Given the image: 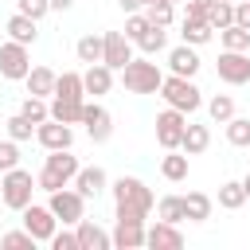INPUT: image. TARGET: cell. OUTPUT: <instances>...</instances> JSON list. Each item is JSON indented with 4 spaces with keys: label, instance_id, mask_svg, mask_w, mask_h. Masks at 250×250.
I'll return each mask as SVG.
<instances>
[{
    "label": "cell",
    "instance_id": "1",
    "mask_svg": "<svg viewBox=\"0 0 250 250\" xmlns=\"http://www.w3.org/2000/svg\"><path fill=\"white\" fill-rule=\"evenodd\" d=\"M82 164H78V156L70 152V148H51L47 152V160H43V168H39V176H35V184L51 195V191H59V188H66L70 180H74V172H78Z\"/></svg>",
    "mask_w": 250,
    "mask_h": 250
},
{
    "label": "cell",
    "instance_id": "2",
    "mask_svg": "<svg viewBox=\"0 0 250 250\" xmlns=\"http://www.w3.org/2000/svg\"><path fill=\"white\" fill-rule=\"evenodd\" d=\"M121 82H125L129 94H156L160 82H164V74H160V66L145 55V59H129V62L121 66Z\"/></svg>",
    "mask_w": 250,
    "mask_h": 250
},
{
    "label": "cell",
    "instance_id": "3",
    "mask_svg": "<svg viewBox=\"0 0 250 250\" xmlns=\"http://www.w3.org/2000/svg\"><path fill=\"white\" fill-rule=\"evenodd\" d=\"M160 98H164L172 109H180V113H195V109L203 105L199 86H195L191 78H184V74H168V78L160 82Z\"/></svg>",
    "mask_w": 250,
    "mask_h": 250
},
{
    "label": "cell",
    "instance_id": "4",
    "mask_svg": "<svg viewBox=\"0 0 250 250\" xmlns=\"http://www.w3.org/2000/svg\"><path fill=\"white\" fill-rule=\"evenodd\" d=\"M31 191H35V180H31V172H23L20 164L8 168V172H0V199H4V207L23 211V207L31 203Z\"/></svg>",
    "mask_w": 250,
    "mask_h": 250
},
{
    "label": "cell",
    "instance_id": "5",
    "mask_svg": "<svg viewBox=\"0 0 250 250\" xmlns=\"http://www.w3.org/2000/svg\"><path fill=\"white\" fill-rule=\"evenodd\" d=\"M109 191H113V203H117V207H129V211H141V215L152 211V191H148L145 180H137V176H117V180L109 184Z\"/></svg>",
    "mask_w": 250,
    "mask_h": 250
},
{
    "label": "cell",
    "instance_id": "6",
    "mask_svg": "<svg viewBox=\"0 0 250 250\" xmlns=\"http://www.w3.org/2000/svg\"><path fill=\"white\" fill-rule=\"evenodd\" d=\"M51 211H55V219L62 223V227H74L78 219H86V199L66 184V188H59V191H51V203H47Z\"/></svg>",
    "mask_w": 250,
    "mask_h": 250
},
{
    "label": "cell",
    "instance_id": "7",
    "mask_svg": "<svg viewBox=\"0 0 250 250\" xmlns=\"http://www.w3.org/2000/svg\"><path fill=\"white\" fill-rule=\"evenodd\" d=\"M27 70H31V55H27V47L16 43V39L0 43V74H4L8 82H23Z\"/></svg>",
    "mask_w": 250,
    "mask_h": 250
},
{
    "label": "cell",
    "instance_id": "8",
    "mask_svg": "<svg viewBox=\"0 0 250 250\" xmlns=\"http://www.w3.org/2000/svg\"><path fill=\"white\" fill-rule=\"evenodd\" d=\"M78 125H86V137H90L94 145H105V141L113 137V117H109V109L98 105V102H82V121H78Z\"/></svg>",
    "mask_w": 250,
    "mask_h": 250
},
{
    "label": "cell",
    "instance_id": "9",
    "mask_svg": "<svg viewBox=\"0 0 250 250\" xmlns=\"http://www.w3.org/2000/svg\"><path fill=\"white\" fill-rule=\"evenodd\" d=\"M23 230L35 238V242H51V234L59 230V219L51 207H39V203H27L23 207Z\"/></svg>",
    "mask_w": 250,
    "mask_h": 250
},
{
    "label": "cell",
    "instance_id": "10",
    "mask_svg": "<svg viewBox=\"0 0 250 250\" xmlns=\"http://www.w3.org/2000/svg\"><path fill=\"white\" fill-rule=\"evenodd\" d=\"M215 70H219V78L227 86H246L250 82V55L246 51H223Z\"/></svg>",
    "mask_w": 250,
    "mask_h": 250
},
{
    "label": "cell",
    "instance_id": "11",
    "mask_svg": "<svg viewBox=\"0 0 250 250\" xmlns=\"http://www.w3.org/2000/svg\"><path fill=\"white\" fill-rule=\"evenodd\" d=\"M184 125H188V113H180V109H164V113H156V141H160V148H180V137H184Z\"/></svg>",
    "mask_w": 250,
    "mask_h": 250
},
{
    "label": "cell",
    "instance_id": "12",
    "mask_svg": "<svg viewBox=\"0 0 250 250\" xmlns=\"http://www.w3.org/2000/svg\"><path fill=\"white\" fill-rule=\"evenodd\" d=\"M129 59H133V43L125 39V31H105L102 35V62L109 70H121Z\"/></svg>",
    "mask_w": 250,
    "mask_h": 250
},
{
    "label": "cell",
    "instance_id": "13",
    "mask_svg": "<svg viewBox=\"0 0 250 250\" xmlns=\"http://www.w3.org/2000/svg\"><path fill=\"white\" fill-rule=\"evenodd\" d=\"M35 141H39L47 152H51V148H70V145H74V129L62 125V121H55V117H47V121L35 125Z\"/></svg>",
    "mask_w": 250,
    "mask_h": 250
},
{
    "label": "cell",
    "instance_id": "14",
    "mask_svg": "<svg viewBox=\"0 0 250 250\" xmlns=\"http://www.w3.org/2000/svg\"><path fill=\"white\" fill-rule=\"evenodd\" d=\"M145 246H152V250H180V246H184L180 223H164V219H156L152 227H145Z\"/></svg>",
    "mask_w": 250,
    "mask_h": 250
},
{
    "label": "cell",
    "instance_id": "15",
    "mask_svg": "<svg viewBox=\"0 0 250 250\" xmlns=\"http://www.w3.org/2000/svg\"><path fill=\"white\" fill-rule=\"evenodd\" d=\"M74 191L82 195V199H98L105 188H109V176H105V168H98V164H90V168H78L74 172Z\"/></svg>",
    "mask_w": 250,
    "mask_h": 250
},
{
    "label": "cell",
    "instance_id": "16",
    "mask_svg": "<svg viewBox=\"0 0 250 250\" xmlns=\"http://www.w3.org/2000/svg\"><path fill=\"white\" fill-rule=\"evenodd\" d=\"M74 234H78V250H109L113 238L94 223V219H78L74 223Z\"/></svg>",
    "mask_w": 250,
    "mask_h": 250
},
{
    "label": "cell",
    "instance_id": "17",
    "mask_svg": "<svg viewBox=\"0 0 250 250\" xmlns=\"http://www.w3.org/2000/svg\"><path fill=\"white\" fill-rule=\"evenodd\" d=\"M82 90L94 94V98L109 94V90H113V70H109L105 62H90V66L82 70Z\"/></svg>",
    "mask_w": 250,
    "mask_h": 250
},
{
    "label": "cell",
    "instance_id": "18",
    "mask_svg": "<svg viewBox=\"0 0 250 250\" xmlns=\"http://www.w3.org/2000/svg\"><path fill=\"white\" fill-rule=\"evenodd\" d=\"M113 246L117 250H141L145 246V223H133V219H117L113 227Z\"/></svg>",
    "mask_w": 250,
    "mask_h": 250
},
{
    "label": "cell",
    "instance_id": "19",
    "mask_svg": "<svg viewBox=\"0 0 250 250\" xmlns=\"http://www.w3.org/2000/svg\"><path fill=\"white\" fill-rule=\"evenodd\" d=\"M168 66H172V74L195 78V70H199V55H195V47H191V43L172 47V51H168Z\"/></svg>",
    "mask_w": 250,
    "mask_h": 250
},
{
    "label": "cell",
    "instance_id": "20",
    "mask_svg": "<svg viewBox=\"0 0 250 250\" xmlns=\"http://www.w3.org/2000/svg\"><path fill=\"white\" fill-rule=\"evenodd\" d=\"M211 211H215V199L207 191H188L184 195V219L188 223H207Z\"/></svg>",
    "mask_w": 250,
    "mask_h": 250
},
{
    "label": "cell",
    "instance_id": "21",
    "mask_svg": "<svg viewBox=\"0 0 250 250\" xmlns=\"http://www.w3.org/2000/svg\"><path fill=\"white\" fill-rule=\"evenodd\" d=\"M207 145H211V129H207V125H184L180 148H184L188 156H199V152H207Z\"/></svg>",
    "mask_w": 250,
    "mask_h": 250
},
{
    "label": "cell",
    "instance_id": "22",
    "mask_svg": "<svg viewBox=\"0 0 250 250\" xmlns=\"http://www.w3.org/2000/svg\"><path fill=\"white\" fill-rule=\"evenodd\" d=\"M35 23L39 20H31V16H23V12H16L12 20H8V39H16V43H23V47H31L35 43Z\"/></svg>",
    "mask_w": 250,
    "mask_h": 250
},
{
    "label": "cell",
    "instance_id": "23",
    "mask_svg": "<svg viewBox=\"0 0 250 250\" xmlns=\"http://www.w3.org/2000/svg\"><path fill=\"white\" fill-rule=\"evenodd\" d=\"M23 82H27V94H35V98L55 94V70H51V66H31Z\"/></svg>",
    "mask_w": 250,
    "mask_h": 250
},
{
    "label": "cell",
    "instance_id": "24",
    "mask_svg": "<svg viewBox=\"0 0 250 250\" xmlns=\"http://www.w3.org/2000/svg\"><path fill=\"white\" fill-rule=\"evenodd\" d=\"M51 98H74V102H82L86 98V90H82V74L78 70H62V74H55V94Z\"/></svg>",
    "mask_w": 250,
    "mask_h": 250
},
{
    "label": "cell",
    "instance_id": "25",
    "mask_svg": "<svg viewBox=\"0 0 250 250\" xmlns=\"http://www.w3.org/2000/svg\"><path fill=\"white\" fill-rule=\"evenodd\" d=\"M160 176L172 180V184L188 180V152H184V148H168V156L160 160Z\"/></svg>",
    "mask_w": 250,
    "mask_h": 250
},
{
    "label": "cell",
    "instance_id": "26",
    "mask_svg": "<svg viewBox=\"0 0 250 250\" xmlns=\"http://www.w3.org/2000/svg\"><path fill=\"white\" fill-rule=\"evenodd\" d=\"M82 102H86V98H82ZM82 102H74V98H55V102H51V117L62 121V125H78V121H82Z\"/></svg>",
    "mask_w": 250,
    "mask_h": 250
},
{
    "label": "cell",
    "instance_id": "27",
    "mask_svg": "<svg viewBox=\"0 0 250 250\" xmlns=\"http://www.w3.org/2000/svg\"><path fill=\"white\" fill-rule=\"evenodd\" d=\"M137 47H141L148 59H152V55H160V51L168 47V27H156V23H148V31L137 39Z\"/></svg>",
    "mask_w": 250,
    "mask_h": 250
},
{
    "label": "cell",
    "instance_id": "28",
    "mask_svg": "<svg viewBox=\"0 0 250 250\" xmlns=\"http://www.w3.org/2000/svg\"><path fill=\"white\" fill-rule=\"evenodd\" d=\"M242 203H246L242 180H227V184H219V207H223V211H238Z\"/></svg>",
    "mask_w": 250,
    "mask_h": 250
},
{
    "label": "cell",
    "instance_id": "29",
    "mask_svg": "<svg viewBox=\"0 0 250 250\" xmlns=\"http://www.w3.org/2000/svg\"><path fill=\"white\" fill-rule=\"evenodd\" d=\"M207 23H211L215 31L230 27V23H234V0H215V4H207Z\"/></svg>",
    "mask_w": 250,
    "mask_h": 250
},
{
    "label": "cell",
    "instance_id": "30",
    "mask_svg": "<svg viewBox=\"0 0 250 250\" xmlns=\"http://www.w3.org/2000/svg\"><path fill=\"white\" fill-rule=\"evenodd\" d=\"M184 43H191V47H203L211 35H215V27L207 23V20H184Z\"/></svg>",
    "mask_w": 250,
    "mask_h": 250
},
{
    "label": "cell",
    "instance_id": "31",
    "mask_svg": "<svg viewBox=\"0 0 250 250\" xmlns=\"http://www.w3.org/2000/svg\"><path fill=\"white\" fill-rule=\"evenodd\" d=\"M74 55H78V62H102V35H82L78 43H74Z\"/></svg>",
    "mask_w": 250,
    "mask_h": 250
},
{
    "label": "cell",
    "instance_id": "32",
    "mask_svg": "<svg viewBox=\"0 0 250 250\" xmlns=\"http://www.w3.org/2000/svg\"><path fill=\"white\" fill-rule=\"evenodd\" d=\"M219 39H223V51H250V31H246V27H238V23L223 27V31H219Z\"/></svg>",
    "mask_w": 250,
    "mask_h": 250
},
{
    "label": "cell",
    "instance_id": "33",
    "mask_svg": "<svg viewBox=\"0 0 250 250\" xmlns=\"http://www.w3.org/2000/svg\"><path fill=\"white\" fill-rule=\"evenodd\" d=\"M156 219L164 223H184V195H164L156 203Z\"/></svg>",
    "mask_w": 250,
    "mask_h": 250
},
{
    "label": "cell",
    "instance_id": "34",
    "mask_svg": "<svg viewBox=\"0 0 250 250\" xmlns=\"http://www.w3.org/2000/svg\"><path fill=\"white\" fill-rule=\"evenodd\" d=\"M227 125V141L234 145V148H246L250 145V117H230V121H223Z\"/></svg>",
    "mask_w": 250,
    "mask_h": 250
},
{
    "label": "cell",
    "instance_id": "35",
    "mask_svg": "<svg viewBox=\"0 0 250 250\" xmlns=\"http://www.w3.org/2000/svg\"><path fill=\"white\" fill-rule=\"evenodd\" d=\"M207 113H211V121H219V125L230 121V117H234V98H230V94H215V98L207 102Z\"/></svg>",
    "mask_w": 250,
    "mask_h": 250
},
{
    "label": "cell",
    "instance_id": "36",
    "mask_svg": "<svg viewBox=\"0 0 250 250\" xmlns=\"http://www.w3.org/2000/svg\"><path fill=\"white\" fill-rule=\"evenodd\" d=\"M20 113H23V117H27L31 125H39V121H47V117H51V105H47L43 98L27 94V98H23V105H20Z\"/></svg>",
    "mask_w": 250,
    "mask_h": 250
},
{
    "label": "cell",
    "instance_id": "37",
    "mask_svg": "<svg viewBox=\"0 0 250 250\" xmlns=\"http://www.w3.org/2000/svg\"><path fill=\"white\" fill-rule=\"evenodd\" d=\"M4 125H8V137H12L16 145H20V141H31V137H35V125H31V121H27L23 113H12V117H8Z\"/></svg>",
    "mask_w": 250,
    "mask_h": 250
},
{
    "label": "cell",
    "instance_id": "38",
    "mask_svg": "<svg viewBox=\"0 0 250 250\" xmlns=\"http://www.w3.org/2000/svg\"><path fill=\"white\" fill-rule=\"evenodd\" d=\"M172 8H176V4H168V0H152V4L145 8V16H148V23L168 27V23H172Z\"/></svg>",
    "mask_w": 250,
    "mask_h": 250
},
{
    "label": "cell",
    "instance_id": "39",
    "mask_svg": "<svg viewBox=\"0 0 250 250\" xmlns=\"http://www.w3.org/2000/svg\"><path fill=\"white\" fill-rule=\"evenodd\" d=\"M145 31H148V16H145V12H129V20H125V39L137 43Z\"/></svg>",
    "mask_w": 250,
    "mask_h": 250
},
{
    "label": "cell",
    "instance_id": "40",
    "mask_svg": "<svg viewBox=\"0 0 250 250\" xmlns=\"http://www.w3.org/2000/svg\"><path fill=\"white\" fill-rule=\"evenodd\" d=\"M0 246H8V250H20V246H23V250H35V238H31L27 230H8V234L0 238Z\"/></svg>",
    "mask_w": 250,
    "mask_h": 250
},
{
    "label": "cell",
    "instance_id": "41",
    "mask_svg": "<svg viewBox=\"0 0 250 250\" xmlns=\"http://www.w3.org/2000/svg\"><path fill=\"white\" fill-rule=\"evenodd\" d=\"M20 164V148H16V141L8 137V141H0V172H8V168H16Z\"/></svg>",
    "mask_w": 250,
    "mask_h": 250
},
{
    "label": "cell",
    "instance_id": "42",
    "mask_svg": "<svg viewBox=\"0 0 250 250\" xmlns=\"http://www.w3.org/2000/svg\"><path fill=\"white\" fill-rule=\"evenodd\" d=\"M16 12H23V16H31V20H43V16L51 12V4H47V0H16Z\"/></svg>",
    "mask_w": 250,
    "mask_h": 250
},
{
    "label": "cell",
    "instance_id": "43",
    "mask_svg": "<svg viewBox=\"0 0 250 250\" xmlns=\"http://www.w3.org/2000/svg\"><path fill=\"white\" fill-rule=\"evenodd\" d=\"M51 250H78V234L74 230H55L51 234Z\"/></svg>",
    "mask_w": 250,
    "mask_h": 250
},
{
    "label": "cell",
    "instance_id": "44",
    "mask_svg": "<svg viewBox=\"0 0 250 250\" xmlns=\"http://www.w3.org/2000/svg\"><path fill=\"white\" fill-rule=\"evenodd\" d=\"M184 20H207V4H199V0H184Z\"/></svg>",
    "mask_w": 250,
    "mask_h": 250
},
{
    "label": "cell",
    "instance_id": "45",
    "mask_svg": "<svg viewBox=\"0 0 250 250\" xmlns=\"http://www.w3.org/2000/svg\"><path fill=\"white\" fill-rule=\"evenodd\" d=\"M234 23L250 31V0H234Z\"/></svg>",
    "mask_w": 250,
    "mask_h": 250
},
{
    "label": "cell",
    "instance_id": "46",
    "mask_svg": "<svg viewBox=\"0 0 250 250\" xmlns=\"http://www.w3.org/2000/svg\"><path fill=\"white\" fill-rule=\"evenodd\" d=\"M121 4V12H141V8H148L152 0H117Z\"/></svg>",
    "mask_w": 250,
    "mask_h": 250
},
{
    "label": "cell",
    "instance_id": "47",
    "mask_svg": "<svg viewBox=\"0 0 250 250\" xmlns=\"http://www.w3.org/2000/svg\"><path fill=\"white\" fill-rule=\"evenodd\" d=\"M117 219H133V223H145L148 215H141V211H129V207H117Z\"/></svg>",
    "mask_w": 250,
    "mask_h": 250
},
{
    "label": "cell",
    "instance_id": "48",
    "mask_svg": "<svg viewBox=\"0 0 250 250\" xmlns=\"http://www.w3.org/2000/svg\"><path fill=\"white\" fill-rule=\"evenodd\" d=\"M47 4H51V12H66L74 0H47Z\"/></svg>",
    "mask_w": 250,
    "mask_h": 250
},
{
    "label": "cell",
    "instance_id": "49",
    "mask_svg": "<svg viewBox=\"0 0 250 250\" xmlns=\"http://www.w3.org/2000/svg\"><path fill=\"white\" fill-rule=\"evenodd\" d=\"M242 191H246V199H250V172H246V180H242Z\"/></svg>",
    "mask_w": 250,
    "mask_h": 250
},
{
    "label": "cell",
    "instance_id": "50",
    "mask_svg": "<svg viewBox=\"0 0 250 250\" xmlns=\"http://www.w3.org/2000/svg\"><path fill=\"white\" fill-rule=\"evenodd\" d=\"M199 4H215V0H199Z\"/></svg>",
    "mask_w": 250,
    "mask_h": 250
},
{
    "label": "cell",
    "instance_id": "51",
    "mask_svg": "<svg viewBox=\"0 0 250 250\" xmlns=\"http://www.w3.org/2000/svg\"><path fill=\"white\" fill-rule=\"evenodd\" d=\"M168 4H184V0H168Z\"/></svg>",
    "mask_w": 250,
    "mask_h": 250
}]
</instances>
